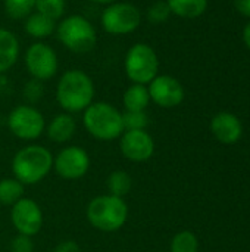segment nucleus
I'll use <instances>...</instances> for the list:
<instances>
[{"label":"nucleus","mask_w":250,"mask_h":252,"mask_svg":"<svg viewBox=\"0 0 250 252\" xmlns=\"http://www.w3.org/2000/svg\"><path fill=\"white\" fill-rule=\"evenodd\" d=\"M10 223L16 233L34 238L43 229L44 214L37 201L24 196L10 207Z\"/></svg>","instance_id":"obj_11"},{"label":"nucleus","mask_w":250,"mask_h":252,"mask_svg":"<svg viewBox=\"0 0 250 252\" xmlns=\"http://www.w3.org/2000/svg\"><path fill=\"white\" fill-rule=\"evenodd\" d=\"M22 96L28 105L38 103L44 96V84L40 80L29 78L22 87Z\"/></svg>","instance_id":"obj_26"},{"label":"nucleus","mask_w":250,"mask_h":252,"mask_svg":"<svg viewBox=\"0 0 250 252\" xmlns=\"http://www.w3.org/2000/svg\"><path fill=\"white\" fill-rule=\"evenodd\" d=\"M122 123L124 130H147L150 120L146 111H124Z\"/></svg>","instance_id":"obj_25"},{"label":"nucleus","mask_w":250,"mask_h":252,"mask_svg":"<svg viewBox=\"0 0 250 252\" xmlns=\"http://www.w3.org/2000/svg\"><path fill=\"white\" fill-rule=\"evenodd\" d=\"M24 30L29 37L40 41L50 37L56 31V21L50 19L43 13L32 12L29 16L24 19Z\"/></svg>","instance_id":"obj_17"},{"label":"nucleus","mask_w":250,"mask_h":252,"mask_svg":"<svg viewBox=\"0 0 250 252\" xmlns=\"http://www.w3.org/2000/svg\"><path fill=\"white\" fill-rule=\"evenodd\" d=\"M149 103L150 94L144 84L131 83L122 94V105L125 111H146Z\"/></svg>","instance_id":"obj_18"},{"label":"nucleus","mask_w":250,"mask_h":252,"mask_svg":"<svg viewBox=\"0 0 250 252\" xmlns=\"http://www.w3.org/2000/svg\"><path fill=\"white\" fill-rule=\"evenodd\" d=\"M47 139L57 145H65L72 140L77 133V121L72 114L60 112L56 114L49 123H46L44 130Z\"/></svg>","instance_id":"obj_15"},{"label":"nucleus","mask_w":250,"mask_h":252,"mask_svg":"<svg viewBox=\"0 0 250 252\" xmlns=\"http://www.w3.org/2000/svg\"><path fill=\"white\" fill-rule=\"evenodd\" d=\"M24 63L31 78L43 83L53 78L59 71L57 53L44 41H35L28 46L25 50Z\"/></svg>","instance_id":"obj_10"},{"label":"nucleus","mask_w":250,"mask_h":252,"mask_svg":"<svg viewBox=\"0 0 250 252\" xmlns=\"http://www.w3.org/2000/svg\"><path fill=\"white\" fill-rule=\"evenodd\" d=\"M83 123L87 133L100 142L118 140L124 130L122 112L109 102H93L83 112Z\"/></svg>","instance_id":"obj_4"},{"label":"nucleus","mask_w":250,"mask_h":252,"mask_svg":"<svg viewBox=\"0 0 250 252\" xmlns=\"http://www.w3.org/2000/svg\"><path fill=\"white\" fill-rule=\"evenodd\" d=\"M88 1H91L94 4H100V6H108V4H112L118 0H88Z\"/></svg>","instance_id":"obj_32"},{"label":"nucleus","mask_w":250,"mask_h":252,"mask_svg":"<svg viewBox=\"0 0 250 252\" xmlns=\"http://www.w3.org/2000/svg\"><path fill=\"white\" fill-rule=\"evenodd\" d=\"M57 40L74 53H87L94 49L97 34L94 25L83 15H69L56 27Z\"/></svg>","instance_id":"obj_5"},{"label":"nucleus","mask_w":250,"mask_h":252,"mask_svg":"<svg viewBox=\"0 0 250 252\" xmlns=\"http://www.w3.org/2000/svg\"><path fill=\"white\" fill-rule=\"evenodd\" d=\"M155 140L147 130H125L119 137L122 157L134 164H143L155 155Z\"/></svg>","instance_id":"obj_12"},{"label":"nucleus","mask_w":250,"mask_h":252,"mask_svg":"<svg viewBox=\"0 0 250 252\" xmlns=\"http://www.w3.org/2000/svg\"><path fill=\"white\" fill-rule=\"evenodd\" d=\"M66 10V0H35V12L49 16L53 21L60 19Z\"/></svg>","instance_id":"obj_24"},{"label":"nucleus","mask_w":250,"mask_h":252,"mask_svg":"<svg viewBox=\"0 0 250 252\" xmlns=\"http://www.w3.org/2000/svg\"><path fill=\"white\" fill-rule=\"evenodd\" d=\"M172 15L193 19L202 16L208 9V0H167Z\"/></svg>","instance_id":"obj_19"},{"label":"nucleus","mask_w":250,"mask_h":252,"mask_svg":"<svg viewBox=\"0 0 250 252\" xmlns=\"http://www.w3.org/2000/svg\"><path fill=\"white\" fill-rule=\"evenodd\" d=\"M171 10L167 1H155L153 4L149 6L147 9V21L150 24H164L168 21V18L171 16Z\"/></svg>","instance_id":"obj_27"},{"label":"nucleus","mask_w":250,"mask_h":252,"mask_svg":"<svg viewBox=\"0 0 250 252\" xmlns=\"http://www.w3.org/2000/svg\"><path fill=\"white\" fill-rule=\"evenodd\" d=\"M53 252H80V245L74 239H65L55 247Z\"/></svg>","instance_id":"obj_29"},{"label":"nucleus","mask_w":250,"mask_h":252,"mask_svg":"<svg viewBox=\"0 0 250 252\" xmlns=\"http://www.w3.org/2000/svg\"><path fill=\"white\" fill-rule=\"evenodd\" d=\"M211 133L222 145H234L243 136V126L237 115L231 112H218L211 120Z\"/></svg>","instance_id":"obj_14"},{"label":"nucleus","mask_w":250,"mask_h":252,"mask_svg":"<svg viewBox=\"0 0 250 252\" xmlns=\"http://www.w3.org/2000/svg\"><path fill=\"white\" fill-rule=\"evenodd\" d=\"M100 24L111 35H127L140 27L141 12L133 3L115 1L105 6L100 15Z\"/></svg>","instance_id":"obj_8"},{"label":"nucleus","mask_w":250,"mask_h":252,"mask_svg":"<svg viewBox=\"0 0 250 252\" xmlns=\"http://www.w3.org/2000/svg\"><path fill=\"white\" fill-rule=\"evenodd\" d=\"M10 168L12 177L24 186L37 185L53 171V154L38 143L25 145L13 155Z\"/></svg>","instance_id":"obj_2"},{"label":"nucleus","mask_w":250,"mask_h":252,"mask_svg":"<svg viewBox=\"0 0 250 252\" xmlns=\"http://www.w3.org/2000/svg\"><path fill=\"white\" fill-rule=\"evenodd\" d=\"M124 71L131 83L147 86L159 75L158 53L147 43H134L125 53Z\"/></svg>","instance_id":"obj_6"},{"label":"nucleus","mask_w":250,"mask_h":252,"mask_svg":"<svg viewBox=\"0 0 250 252\" xmlns=\"http://www.w3.org/2000/svg\"><path fill=\"white\" fill-rule=\"evenodd\" d=\"M4 10L12 19H25L35 12V0H4Z\"/></svg>","instance_id":"obj_23"},{"label":"nucleus","mask_w":250,"mask_h":252,"mask_svg":"<svg viewBox=\"0 0 250 252\" xmlns=\"http://www.w3.org/2000/svg\"><path fill=\"white\" fill-rule=\"evenodd\" d=\"M6 124L12 136L22 142H34L40 139L46 130L44 115L34 105L28 103L15 106L9 112Z\"/></svg>","instance_id":"obj_7"},{"label":"nucleus","mask_w":250,"mask_h":252,"mask_svg":"<svg viewBox=\"0 0 250 252\" xmlns=\"http://www.w3.org/2000/svg\"><path fill=\"white\" fill-rule=\"evenodd\" d=\"M21 52L18 37L7 28L0 27V74L7 72L18 62Z\"/></svg>","instance_id":"obj_16"},{"label":"nucleus","mask_w":250,"mask_h":252,"mask_svg":"<svg viewBox=\"0 0 250 252\" xmlns=\"http://www.w3.org/2000/svg\"><path fill=\"white\" fill-rule=\"evenodd\" d=\"M233 4L242 16L250 19V0H233Z\"/></svg>","instance_id":"obj_30"},{"label":"nucleus","mask_w":250,"mask_h":252,"mask_svg":"<svg viewBox=\"0 0 250 252\" xmlns=\"http://www.w3.org/2000/svg\"><path fill=\"white\" fill-rule=\"evenodd\" d=\"M243 43L246 44V47L250 50V19L249 22L245 25V28H243Z\"/></svg>","instance_id":"obj_31"},{"label":"nucleus","mask_w":250,"mask_h":252,"mask_svg":"<svg viewBox=\"0 0 250 252\" xmlns=\"http://www.w3.org/2000/svg\"><path fill=\"white\" fill-rule=\"evenodd\" d=\"M25 186L15 177H4L0 180V205L12 207L24 198Z\"/></svg>","instance_id":"obj_21"},{"label":"nucleus","mask_w":250,"mask_h":252,"mask_svg":"<svg viewBox=\"0 0 250 252\" xmlns=\"http://www.w3.org/2000/svg\"><path fill=\"white\" fill-rule=\"evenodd\" d=\"M34 250H35V244L31 236L16 233V236L10 239L9 244L10 252H34Z\"/></svg>","instance_id":"obj_28"},{"label":"nucleus","mask_w":250,"mask_h":252,"mask_svg":"<svg viewBox=\"0 0 250 252\" xmlns=\"http://www.w3.org/2000/svg\"><path fill=\"white\" fill-rule=\"evenodd\" d=\"M96 87L93 78L83 69L65 71L57 84L55 97L57 105L68 114L84 112L94 102Z\"/></svg>","instance_id":"obj_1"},{"label":"nucleus","mask_w":250,"mask_h":252,"mask_svg":"<svg viewBox=\"0 0 250 252\" xmlns=\"http://www.w3.org/2000/svg\"><path fill=\"white\" fill-rule=\"evenodd\" d=\"M159 252H165V251H159Z\"/></svg>","instance_id":"obj_33"},{"label":"nucleus","mask_w":250,"mask_h":252,"mask_svg":"<svg viewBox=\"0 0 250 252\" xmlns=\"http://www.w3.org/2000/svg\"><path fill=\"white\" fill-rule=\"evenodd\" d=\"M128 205L125 198L109 193L94 196L85 208V217L90 226L102 233H115L121 230L128 220Z\"/></svg>","instance_id":"obj_3"},{"label":"nucleus","mask_w":250,"mask_h":252,"mask_svg":"<svg viewBox=\"0 0 250 252\" xmlns=\"http://www.w3.org/2000/svg\"><path fill=\"white\" fill-rule=\"evenodd\" d=\"M90 167V154L78 145L63 146L56 155H53V171L63 180H80L87 176Z\"/></svg>","instance_id":"obj_9"},{"label":"nucleus","mask_w":250,"mask_h":252,"mask_svg":"<svg viewBox=\"0 0 250 252\" xmlns=\"http://www.w3.org/2000/svg\"><path fill=\"white\" fill-rule=\"evenodd\" d=\"M147 89L150 94V102L164 109L177 108L183 103L186 97V92L181 81L168 74L156 75L147 84Z\"/></svg>","instance_id":"obj_13"},{"label":"nucleus","mask_w":250,"mask_h":252,"mask_svg":"<svg viewBox=\"0 0 250 252\" xmlns=\"http://www.w3.org/2000/svg\"><path fill=\"white\" fill-rule=\"evenodd\" d=\"M169 252H199V239L193 232L181 230L171 239Z\"/></svg>","instance_id":"obj_22"},{"label":"nucleus","mask_w":250,"mask_h":252,"mask_svg":"<svg viewBox=\"0 0 250 252\" xmlns=\"http://www.w3.org/2000/svg\"><path fill=\"white\" fill-rule=\"evenodd\" d=\"M106 189L109 195L125 198L133 188V177L125 170H113L106 177Z\"/></svg>","instance_id":"obj_20"}]
</instances>
